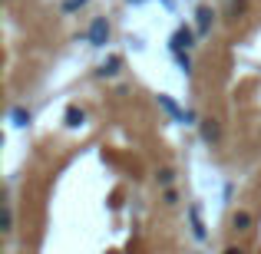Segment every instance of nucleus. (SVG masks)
<instances>
[{"label":"nucleus","mask_w":261,"mask_h":254,"mask_svg":"<svg viewBox=\"0 0 261 254\" xmlns=\"http://www.w3.org/2000/svg\"><path fill=\"white\" fill-rule=\"evenodd\" d=\"M212 20H215V10H212V7H198V13H195V26H198V37H205V33L212 30Z\"/></svg>","instance_id":"5"},{"label":"nucleus","mask_w":261,"mask_h":254,"mask_svg":"<svg viewBox=\"0 0 261 254\" xmlns=\"http://www.w3.org/2000/svg\"><path fill=\"white\" fill-rule=\"evenodd\" d=\"M189 221H192V235H195V241H205L208 231H205V224H202V211H198V205H189Z\"/></svg>","instance_id":"4"},{"label":"nucleus","mask_w":261,"mask_h":254,"mask_svg":"<svg viewBox=\"0 0 261 254\" xmlns=\"http://www.w3.org/2000/svg\"><path fill=\"white\" fill-rule=\"evenodd\" d=\"M231 228L235 231H251V215L248 211H235V215H231Z\"/></svg>","instance_id":"9"},{"label":"nucleus","mask_w":261,"mask_h":254,"mask_svg":"<svg viewBox=\"0 0 261 254\" xmlns=\"http://www.w3.org/2000/svg\"><path fill=\"white\" fill-rule=\"evenodd\" d=\"M189 46H195V33H192L189 26H178L172 33V53H182V50H189Z\"/></svg>","instance_id":"3"},{"label":"nucleus","mask_w":261,"mask_h":254,"mask_svg":"<svg viewBox=\"0 0 261 254\" xmlns=\"http://www.w3.org/2000/svg\"><path fill=\"white\" fill-rule=\"evenodd\" d=\"M162 202H166V205H178V191H175V188H166V195H162Z\"/></svg>","instance_id":"12"},{"label":"nucleus","mask_w":261,"mask_h":254,"mask_svg":"<svg viewBox=\"0 0 261 254\" xmlns=\"http://www.w3.org/2000/svg\"><path fill=\"white\" fill-rule=\"evenodd\" d=\"M242 10H245V0H231V7H228V13H231V17H238Z\"/></svg>","instance_id":"14"},{"label":"nucleus","mask_w":261,"mask_h":254,"mask_svg":"<svg viewBox=\"0 0 261 254\" xmlns=\"http://www.w3.org/2000/svg\"><path fill=\"white\" fill-rule=\"evenodd\" d=\"M10 119H13V126H27V122H30V112H27L23 106H17V109L10 112Z\"/></svg>","instance_id":"11"},{"label":"nucleus","mask_w":261,"mask_h":254,"mask_svg":"<svg viewBox=\"0 0 261 254\" xmlns=\"http://www.w3.org/2000/svg\"><path fill=\"white\" fill-rule=\"evenodd\" d=\"M172 182H175V168L162 165L159 172H155V185H162V188H172Z\"/></svg>","instance_id":"8"},{"label":"nucleus","mask_w":261,"mask_h":254,"mask_svg":"<svg viewBox=\"0 0 261 254\" xmlns=\"http://www.w3.org/2000/svg\"><path fill=\"white\" fill-rule=\"evenodd\" d=\"M198 132H202V142H208V146H218V139H222V126H218V119H202V122H198Z\"/></svg>","instance_id":"2"},{"label":"nucleus","mask_w":261,"mask_h":254,"mask_svg":"<svg viewBox=\"0 0 261 254\" xmlns=\"http://www.w3.org/2000/svg\"><path fill=\"white\" fill-rule=\"evenodd\" d=\"M83 4H86V0H66V4H63V13H73V10H80Z\"/></svg>","instance_id":"13"},{"label":"nucleus","mask_w":261,"mask_h":254,"mask_svg":"<svg viewBox=\"0 0 261 254\" xmlns=\"http://www.w3.org/2000/svg\"><path fill=\"white\" fill-rule=\"evenodd\" d=\"M83 122H86V112L80 106H70V109H66V126H70V129H80Z\"/></svg>","instance_id":"7"},{"label":"nucleus","mask_w":261,"mask_h":254,"mask_svg":"<svg viewBox=\"0 0 261 254\" xmlns=\"http://www.w3.org/2000/svg\"><path fill=\"white\" fill-rule=\"evenodd\" d=\"M86 40H89L93 46H106V43H109V23H106V17H96L93 23H89Z\"/></svg>","instance_id":"1"},{"label":"nucleus","mask_w":261,"mask_h":254,"mask_svg":"<svg viewBox=\"0 0 261 254\" xmlns=\"http://www.w3.org/2000/svg\"><path fill=\"white\" fill-rule=\"evenodd\" d=\"M119 66H122V57H109L96 73H99V76H116V73H119Z\"/></svg>","instance_id":"10"},{"label":"nucleus","mask_w":261,"mask_h":254,"mask_svg":"<svg viewBox=\"0 0 261 254\" xmlns=\"http://www.w3.org/2000/svg\"><path fill=\"white\" fill-rule=\"evenodd\" d=\"M222 254H245V251H242V248H235V244H231V248H225Z\"/></svg>","instance_id":"16"},{"label":"nucleus","mask_w":261,"mask_h":254,"mask_svg":"<svg viewBox=\"0 0 261 254\" xmlns=\"http://www.w3.org/2000/svg\"><path fill=\"white\" fill-rule=\"evenodd\" d=\"M13 228V211H10V205H7V211H4V231H10Z\"/></svg>","instance_id":"15"},{"label":"nucleus","mask_w":261,"mask_h":254,"mask_svg":"<svg viewBox=\"0 0 261 254\" xmlns=\"http://www.w3.org/2000/svg\"><path fill=\"white\" fill-rule=\"evenodd\" d=\"M159 106H162V109H166V112H169V116H172V119H175V122H185V112H182V109H178V106H175V102H172V96H159Z\"/></svg>","instance_id":"6"},{"label":"nucleus","mask_w":261,"mask_h":254,"mask_svg":"<svg viewBox=\"0 0 261 254\" xmlns=\"http://www.w3.org/2000/svg\"><path fill=\"white\" fill-rule=\"evenodd\" d=\"M129 4H142V0H129Z\"/></svg>","instance_id":"17"}]
</instances>
